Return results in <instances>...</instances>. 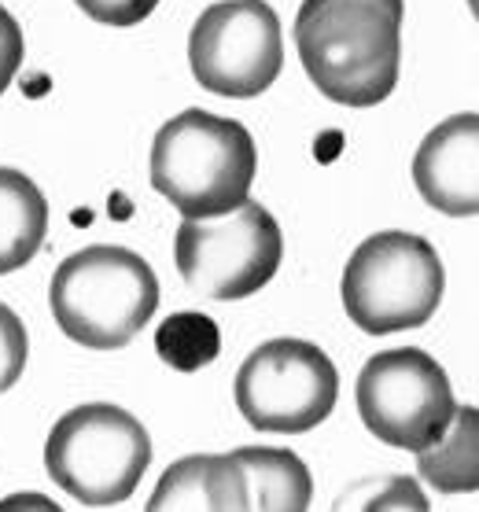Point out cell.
Returning a JSON list of instances; mask_svg holds the SVG:
<instances>
[{"mask_svg":"<svg viewBox=\"0 0 479 512\" xmlns=\"http://www.w3.org/2000/svg\"><path fill=\"white\" fill-rule=\"evenodd\" d=\"M402 15V0H303L295 48L317 93L343 107L384 104L402 63Z\"/></svg>","mask_w":479,"mask_h":512,"instance_id":"cell-1","label":"cell"},{"mask_svg":"<svg viewBox=\"0 0 479 512\" xmlns=\"http://www.w3.org/2000/svg\"><path fill=\"white\" fill-rule=\"evenodd\" d=\"M258 170L255 140L236 118L181 111L152 140V188L185 218L240 207Z\"/></svg>","mask_w":479,"mask_h":512,"instance_id":"cell-2","label":"cell"},{"mask_svg":"<svg viewBox=\"0 0 479 512\" xmlns=\"http://www.w3.org/2000/svg\"><path fill=\"white\" fill-rule=\"evenodd\" d=\"M48 303L67 339L89 350H122L159 310V280L137 251L93 244L59 262Z\"/></svg>","mask_w":479,"mask_h":512,"instance_id":"cell-3","label":"cell"},{"mask_svg":"<svg viewBox=\"0 0 479 512\" xmlns=\"http://www.w3.org/2000/svg\"><path fill=\"white\" fill-rule=\"evenodd\" d=\"M152 465V439L144 424L111 402H89L52 424L45 468L59 490L89 509H107L133 498Z\"/></svg>","mask_w":479,"mask_h":512,"instance_id":"cell-4","label":"cell"},{"mask_svg":"<svg viewBox=\"0 0 479 512\" xmlns=\"http://www.w3.org/2000/svg\"><path fill=\"white\" fill-rule=\"evenodd\" d=\"M446 288L443 258L424 236L376 233L358 244L343 269V310L369 336L421 328L439 310Z\"/></svg>","mask_w":479,"mask_h":512,"instance_id":"cell-5","label":"cell"},{"mask_svg":"<svg viewBox=\"0 0 479 512\" xmlns=\"http://www.w3.org/2000/svg\"><path fill=\"white\" fill-rule=\"evenodd\" d=\"M174 258L181 280L196 295L236 303L277 277L284 258L281 225L262 203L244 199L218 218H185L177 229Z\"/></svg>","mask_w":479,"mask_h":512,"instance_id":"cell-6","label":"cell"},{"mask_svg":"<svg viewBox=\"0 0 479 512\" xmlns=\"http://www.w3.org/2000/svg\"><path fill=\"white\" fill-rule=\"evenodd\" d=\"M354 398L365 428L384 446L409 454L439 443L457 409L446 369L417 347L384 350L365 361Z\"/></svg>","mask_w":479,"mask_h":512,"instance_id":"cell-7","label":"cell"},{"mask_svg":"<svg viewBox=\"0 0 479 512\" xmlns=\"http://www.w3.org/2000/svg\"><path fill=\"white\" fill-rule=\"evenodd\" d=\"M336 398V365L306 339H269L236 373V409L258 431L303 435L332 417Z\"/></svg>","mask_w":479,"mask_h":512,"instance_id":"cell-8","label":"cell"},{"mask_svg":"<svg viewBox=\"0 0 479 512\" xmlns=\"http://www.w3.org/2000/svg\"><path fill=\"white\" fill-rule=\"evenodd\" d=\"M188 63L207 93L229 100L262 96L281 78V19L266 0H218L188 37Z\"/></svg>","mask_w":479,"mask_h":512,"instance_id":"cell-9","label":"cell"},{"mask_svg":"<svg viewBox=\"0 0 479 512\" xmlns=\"http://www.w3.org/2000/svg\"><path fill=\"white\" fill-rule=\"evenodd\" d=\"M413 181L424 203L450 218L479 214V118L454 115L421 140L413 155Z\"/></svg>","mask_w":479,"mask_h":512,"instance_id":"cell-10","label":"cell"},{"mask_svg":"<svg viewBox=\"0 0 479 512\" xmlns=\"http://www.w3.org/2000/svg\"><path fill=\"white\" fill-rule=\"evenodd\" d=\"M233 465L236 476H240L244 509H310L314 483H310V468L299 461V454L269 450V446H247V450H233Z\"/></svg>","mask_w":479,"mask_h":512,"instance_id":"cell-11","label":"cell"},{"mask_svg":"<svg viewBox=\"0 0 479 512\" xmlns=\"http://www.w3.org/2000/svg\"><path fill=\"white\" fill-rule=\"evenodd\" d=\"M48 236L45 192L12 166H0V277L34 262Z\"/></svg>","mask_w":479,"mask_h":512,"instance_id":"cell-12","label":"cell"},{"mask_svg":"<svg viewBox=\"0 0 479 512\" xmlns=\"http://www.w3.org/2000/svg\"><path fill=\"white\" fill-rule=\"evenodd\" d=\"M476 409H454L450 428L443 439L417 454L421 476L443 494H472L479 487V465H476Z\"/></svg>","mask_w":479,"mask_h":512,"instance_id":"cell-13","label":"cell"},{"mask_svg":"<svg viewBox=\"0 0 479 512\" xmlns=\"http://www.w3.org/2000/svg\"><path fill=\"white\" fill-rule=\"evenodd\" d=\"M155 350L177 373H199V369H207L218 358L222 328H218L214 317L196 314V310L170 314L163 325L155 328Z\"/></svg>","mask_w":479,"mask_h":512,"instance_id":"cell-14","label":"cell"},{"mask_svg":"<svg viewBox=\"0 0 479 512\" xmlns=\"http://www.w3.org/2000/svg\"><path fill=\"white\" fill-rule=\"evenodd\" d=\"M26 354H30V339L12 306L0 303V395L19 384L26 369Z\"/></svg>","mask_w":479,"mask_h":512,"instance_id":"cell-15","label":"cell"},{"mask_svg":"<svg viewBox=\"0 0 479 512\" xmlns=\"http://www.w3.org/2000/svg\"><path fill=\"white\" fill-rule=\"evenodd\" d=\"M74 4L104 26H137L159 8V0H74Z\"/></svg>","mask_w":479,"mask_h":512,"instance_id":"cell-16","label":"cell"},{"mask_svg":"<svg viewBox=\"0 0 479 512\" xmlns=\"http://www.w3.org/2000/svg\"><path fill=\"white\" fill-rule=\"evenodd\" d=\"M26 45H23V30L15 23V15L0 4V93L15 82V74L23 67Z\"/></svg>","mask_w":479,"mask_h":512,"instance_id":"cell-17","label":"cell"}]
</instances>
